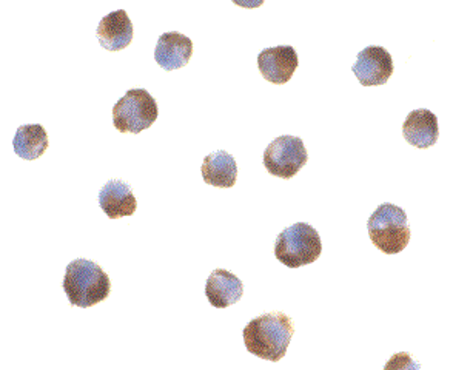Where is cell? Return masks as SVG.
Listing matches in <instances>:
<instances>
[{"label":"cell","instance_id":"4fadbf2b","mask_svg":"<svg viewBox=\"0 0 453 370\" xmlns=\"http://www.w3.org/2000/svg\"><path fill=\"white\" fill-rule=\"evenodd\" d=\"M244 284L238 276L226 269H216L207 280L205 284V295L209 298L210 304L216 309H226L236 304L242 298Z\"/></svg>","mask_w":453,"mask_h":370},{"label":"cell","instance_id":"9c48e42d","mask_svg":"<svg viewBox=\"0 0 453 370\" xmlns=\"http://www.w3.org/2000/svg\"><path fill=\"white\" fill-rule=\"evenodd\" d=\"M191 54H193V42L190 37L184 36L178 31L164 33L156 43V62L167 72L180 70L187 66L190 62Z\"/></svg>","mask_w":453,"mask_h":370},{"label":"cell","instance_id":"7a4b0ae2","mask_svg":"<svg viewBox=\"0 0 453 370\" xmlns=\"http://www.w3.org/2000/svg\"><path fill=\"white\" fill-rule=\"evenodd\" d=\"M62 287L73 305L88 309L108 298L111 281L101 266L79 258L66 266Z\"/></svg>","mask_w":453,"mask_h":370},{"label":"cell","instance_id":"3957f363","mask_svg":"<svg viewBox=\"0 0 453 370\" xmlns=\"http://www.w3.org/2000/svg\"><path fill=\"white\" fill-rule=\"evenodd\" d=\"M367 230L373 245L386 255L400 253L411 241L406 212L394 204H381L370 216Z\"/></svg>","mask_w":453,"mask_h":370},{"label":"cell","instance_id":"2e32d148","mask_svg":"<svg viewBox=\"0 0 453 370\" xmlns=\"http://www.w3.org/2000/svg\"><path fill=\"white\" fill-rule=\"evenodd\" d=\"M413 357H411L409 353H396L390 359V363L386 365V370L388 369H404V367H415V369H419V365L417 363H413Z\"/></svg>","mask_w":453,"mask_h":370},{"label":"cell","instance_id":"8fae6325","mask_svg":"<svg viewBox=\"0 0 453 370\" xmlns=\"http://www.w3.org/2000/svg\"><path fill=\"white\" fill-rule=\"evenodd\" d=\"M403 136L417 149H430L440 138L438 118L427 108L411 112L403 124Z\"/></svg>","mask_w":453,"mask_h":370},{"label":"cell","instance_id":"ba28073f","mask_svg":"<svg viewBox=\"0 0 453 370\" xmlns=\"http://www.w3.org/2000/svg\"><path fill=\"white\" fill-rule=\"evenodd\" d=\"M298 66V54L290 45L265 48L257 56V68L263 78L274 85L287 84Z\"/></svg>","mask_w":453,"mask_h":370},{"label":"cell","instance_id":"9a60e30c","mask_svg":"<svg viewBox=\"0 0 453 370\" xmlns=\"http://www.w3.org/2000/svg\"><path fill=\"white\" fill-rule=\"evenodd\" d=\"M12 147L19 158L25 161H35L47 151V132L42 126L19 127L12 139Z\"/></svg>","mask_w":453,"mask_h":370},{"label":"cell","instance_id":"5bb4252c","mask_svg":"<svg viewBox=\"0 0 453 370\" xmlns=\"http://www.w3.org/2000/svg\"><path fill=\"white\" fill-rule=\"evenodd\" d=\"M201 173L209 185L218 189H232L238 180V166L226 150H218L203 158Z\"/></svg>","mask_w":453,"mask_h":370},{"label":"cell","instance_id":"5b68a950","mask_svg":"<svg viewBox=\"0 0 453 370\" xmlns=\"http://www.w3.org/2000/svg\"><path fill=\"white\" fill-rule=\"evenodd\" d=\"M159 114L156 99L143 89L128 90L113 107V126L120 133H137L155 124Z\"/></svg>","mask_w":453,"mask_h":370},{"label":"cell","instance_id":"52a82bcc","mask_svg":"<svg viewBox=\"0 0 453 370\" xmlns=\"http://www.w3.org/2000/svg\"><path fill=\"white\" fill-rule=\"evenodd\" d=\"M394 59L386 48H364L358 54L357 64L352 66V72L364 87H376L388 84V79L394 74Z\"/></svg>","mask_w":453,"mask_h":370},{"label":"cell","instance_id":"30bf717a","mask_svg":"<svg viewBox=\"0 0 453 370\" xmlns=\"http://www.w3.org/2000/svg\"><path fill=\"white\" fill-rule=\"evenodd\" d=\"M99 205L110 220L134 215L137 201L133 195L132 185L126 181H108L99 191Z\"/></svg>","mask_w":453,"mask_h":370},{"label":"cell","instance_id":"6da1fadb","mask_svg":"<svg viewBox=\"0 0 453 370\" xmlns=\"http://www.w3.org/2000/svg\"><path fill=\"white\" fill-rule=\"evenodd\" d=\"M295 328L292 318L282 312H270L251 320L242 332L249 352L257 358L278 363L286 357Z\"/></svg>","mask_w":453,"mask_h":370},{"label":"cell","instance_id":"277c9868","mask_svg":"<svg viewBox=\"0 0 453 370\" xmlns=\"http://www.w3.org/2000/svg\"><path fill=\"white\" fill-rule=\"evenodd\" d=\"M321 251L319 233L304 222L284 228L274 244V257L290 269L315 263L321 257Z\"/></svg>","mask_w":453,"mask_h":370},{"label":"cell","instance_id":"7c38bea8","mask_svg":"<svg viewBox=\"0 0 453 370\" xmlns=\"http://www.w3.org/2000/svg\"><path fill=\"white\" fill-rule=\"evenodd\" d=\"M97 39L104 50L120 51L133 41V24L124 10L110 12L97 27Z\"/></svg>","mask_w":453,"mask_h":370},{"label":"cell","instance_id":"8992f818","mask_svg":"<svg viewBox=\"0 0 453 370\" xmlns=\"http://www.w3.org/2000/svg\"><path fill=\"white\" fill-rule=\"evenodd\" d=\"M309 161L304 143L299 138L284 135L274 139L264 151V167L272 176L292 180Z\"/></svg>","mask_w":453,"mask_h":370}]
</instances>
